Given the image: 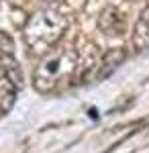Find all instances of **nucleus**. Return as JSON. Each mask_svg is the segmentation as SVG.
<instances>
[{"label":"nucleus","instance_id":"1","mask_svg":"<svg viewBox=\"0 0 149 153\" xmlns=\"http://www.w3.org/2000/svg\"><path fill=\"white\" fill-rule=\"evenodd\" d=\"M82 57L76 49H51L33 74V86L41 94H57L82 82Z\"/></svg>","mask_w":149,"mask_h":153},{"label":"nucleus","instance_id":"2","mask_svg":"<svg viewBox=\"0 0 149 153\" xmlns=\"http://www.w3.org/2000/svg\"><path fill=\"white\" fill-rule=\"evenodd\" d=\"M68 29V19L55 8H43L35 12L25 25V41L33 53H49L57 45Z\"/></svg>","mask_w":149,"mask_h":153},{"label":"nucleus","instance_id":"3","mask_svg":"<svg viewBox=\"0 0 149 153\" xmlns=\"http://www.w3.org/2000/svg\"><path fill=\"white\" fill-rule=\"evenodd\" d=\"M125 59H127V51L125 49H121V47L108 49L94 65H90L88 70L84 71L82 82H100V80H104V78H108V76L125 61Z\"/></svg>","mask_w":149,"mask_h":153},{"label":"nucleus","instance_id":"4","mask_svg":"<svg viewBox=\"0 0 149 153\" xmlns=\"http://www.w3.org/2000/svg\"><path fill=\"white\" fill-rule=\"evenodd\" d=\"M98 27L104 35L108 37H121L125 33V16L123 12L115 8V6H108L100 12V19H98Z\"/></svg>","mask_w":149,"mask_h":153},{"label":"nucleus","instance_id":"5","mask_svg":"<svg viewBox=\"0 0 149 153\" xmlns=\"http://www.w3.org/2000/svg\"><path fill=\"white\" fill-rule=\"evenodd\" d=\"M133 47L135 51L149 49V6H145L139 14L135 29H133Z\"/></svg>","mask_w":149,"mask_h":153},{"label":"nucleus","instance_id":"6","mask_svg":"<svg viewBox=\"0 0 149 153\" xmlns=\"http://www.w3.org/2000/svg\"><path fill=\"white\" fill-rule=\"evenodd\" d=\"M16 90H19V86L0 71V117L6 114L14 106V102H16Z\"/></svg>","mask_w":149,"mask_h":153},{"label":"nucleus","instance_id":"7","mask_svg":"<svg viewBox=\"0 0 149 153\" xmlns=\"http://www.w3.org/2000/svg\"><path fill=\"white\" fill-rule=\"evenodd\" d=\"M0 71H2L6 78H10L12 82L21 88V84H23V74H21V68H19V63H16L14 55L0 53Z\"/></svg>","mask_w":149,"mask_h":153},{"label":"nucleus","instance_id":"8","mask_svg":"<svg viewBox=\"0 0 149 153\" xmlns=\"http://www.w3.org/2000/svg\"><path fill=\"white\" fill-rule=\"evenodd\" d=\"M0 53H8V55H14V41L8 33L0 31Z\"/></svg>","mask_w":149,"mask_h":153},{"label":"nucleus","instance_id":"9","mask_svg":"<svg viewBox=\"0 0 149 153\" xmlns=\"http://www.w3.org/2000/svg\"><path fill=\"white\" fill-rule=\"evenodd\" d=\"M45 2H51V4H57V2H63V0H45Z\"/></svg>","mask_w":149,"mask_h":153}]
</instances>
